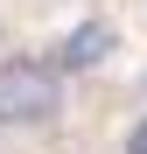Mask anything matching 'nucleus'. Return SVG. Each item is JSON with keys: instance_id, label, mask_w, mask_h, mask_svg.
Instances as JSON below:
<instances>
[{"instance_id": "obj_1", "label": "nucleus", "mask_w": 147, "mask_h": 154, "mask_svg": "<svg viewBox=\"0 0 147 154\" xmlns=\"http://www.w3.org/2000/svg\"><path fill=\"white\" fill-rule=\"evenodd\" d=\"M63 119V63L42 49H0V133H42Z\"/></svg>"}, {"instance_id": "obj_2", "label": "nucleus", "mask_w": 147, "mask_h": 154, "mask_svg": "<svg viewBox=\"0 0 147 154\" xmlns=\"http://www.w3.org/2000/svg\"><path fill=\"white\" fill-rule=\"evenodd\" d=\"M119 154H147V112L126 119V133H119Z\"/></svg>"}, {"instance_id": "obj_3", "label": "nucleus", "mask_w": 147, "mask_h": 154, "mask_svg": "<svg viewBox=\"0 0 147 154\" xmlns=\"http://www.w3.org/2000/svg\"><path fill=\"white\" fill-rule=\"evenodd\" d=\"M0 49H7V21H0Z\"/></svg>"}]
</instances>
